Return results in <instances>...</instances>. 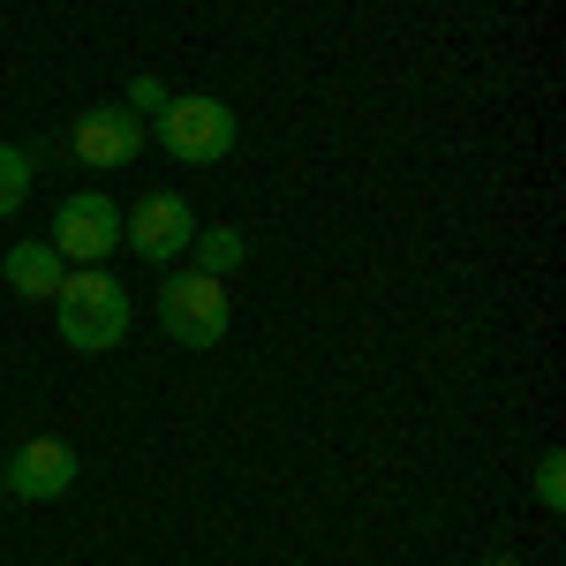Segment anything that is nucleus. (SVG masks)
Returning <instances> with one entry per match:
<instances>
[{
    "instance_id": "9d476101",
    "label": "nucleus",
    "mask_w": 566,
    "mask_h": 566,
    "mask_svg": "<svg viewBox=\"0 0 566 566\" xmlns=\"http://www.w3.org/2000/svg\"><path fill=\"white\" fill-rule=\"evenodd\" d=\"M23 197H31V151L23 144H0V219L23 212Z\"/></svg>"
},
{
    "instance_id": "0eeeda50",
    "label": "nucleus",
    "mask_w": 566,
    "mask_h": 566,
    "mask_svg": "<svg viewBox=\"0 0 566 566\" xmlns=\"http://www.w3.org/2000/svg\"><path fill=\"white\" fill-rule=\"evenodd\" d=\"M69 144H76L84 167H129L136 151L151 144V129H144V114H129V106H91L84 122L69 129Z\"/></svg>"
},
{
    "instance_id": "ddd939ff",
    "label": "nucleus",
    "mask_w": 566,
    "mask_h": 566,
    "mask_svg": "<svg viewBox=\"0 0 566 566\" xmlns=\"http://www.w3.org/2000/svg\"><path fill=\"white\" fill-rule=\"evenodd\" d=\"M483 566H522V559H514V552H491V559H483Z\"/></svg>"
},
{
    "instance_id": "7ed1b4c3",
    "label": "nucleus",
    "mask_w": 566,
    "mask_h": 566,
    "mask_svg": "<svg viewBox=\"0 0 566 566\" xmlns=\"http://www.w3.org/2000/svg\"><path fill=\"white\" fill-rule=\"evenodd\" d=\"M159 325H167V340H181V348H219L227 325H234L227 280H212V272H167L159 280Z\"/></svg>"
},
{
    "instance_id": "1a4fd4ad",
    "label": "nucleus",
    "mask_w": 566,
    "mask_h": 566,
    "mask_svg": "<svg viewBox=\"0 0 566 566\" xmlns=\"http://www.w3.org/2000/svg\"><path fill=\"white\" fill-rule=\"evenodd\" d=\"M189 250H197V272H212V280L242 272V258H250L242 227H197V234H189Z\"/></svg>"
},
{
    "instance_id": "20e7f679",
    "label": "nucleus",
    "mask_w": 566,
    "mask_h": 566,
    "mask_svg": "<svg viewBox=\"0 0 566 566\" xmlns=\"http://www.w3.org/2000/svg\"><path fill=\"white\" fill-rule=\"evenodd\" d=\"M45 242H53L69 264H106L114 250H122V205H114L106 189H76V197H61Z\"/></svg>"
},
{
    "instance_id": "f8f14e48",
    "label": "nucleus",
    "mask_w": 566,
    "mask_h": 566,
    "mask_svg": "<svg viewBox=\"0 0 566 566\" xmlns=\"http://www.w3.org/2000/svg\"><path fill=\"white\" fill-rule=\"evenodd\" d=\"M167 98H175V91L159 84V76H136V84H129V114H159Z\"/></svg>"
},
{
    "instance_id": "6e6552de",
    "label": "nucleus",
    "mask_w": 566,
    "mask_h": 566,
    "mask_svg": "<svg viewBox=\"0 0 566 566\" xmlns=\"http://www.w3.org/2000/svg\"><path fill=\"white\" fill-rule=\"evenodd\" d=\"M0 280H8L23 303H53L61 280H69V258H61L53 242H15V250L0 258Z\"/></svg>"
},
{
    "instance_id": "9b49d317",
    "label": "nucleus",
    "mask_w": 566,
    "mask_h": 566,
    "mask_svg": "<svg viewBox=\"0 0 566 566\" xmlns=\"http://www.w3.org/2000/svg\"><path fill=\"white\" fill-rule=\"evenodd\" d=\"M536 506H544V514H559V506H566V453H559V446L536 461Z\"/></svg>"
},
{
    "instance_id": "4468645a",
    "label": "nucleus",
    "mask_w": 566,
    "mask_h": 566,
    "mask_svg": "<svg viewBox=\"0 0 566 566\" xmlns=\"http://www.w3.org/2000/svg\"><path fill=\"white\" fill-rule=\"evenodd\" d=\"M0 469H8V453H0Z\"/></svg>"
},
{
    "instance_id": "f257e3e1",
    "label": "nucleus",
    "mask_w": 566,
    "mask_h": 566,
    "mask_svg": "<svg viewBox=\"0 0 566 566\" xmlns=\"http://www.w3.org/2000/svg\"><path fill=\"white\" fill-rule=\"evenodd\" d=\"M53 325H61V340L76 355H106L129 340V287L106 272V264H84V272H69L61 280V295H53Z\"/></svg>"
},
{
    "instance_id": "423d86ee",
    "label": "nucleus",
    "mask_w": 566,
    "mask_h": 566,
    "mask_svg": "<svg viewBox=\"0 0 566 566\" xmlns=\"http://www.w3.org/2000/svg\"><path fill=\"white\" fill-rule=\"evenodd\" d=\"M76 476H84V453H76L69 438H31L23 453H8L0 491H15V499L45 506V499H69V491H76Z\"/></svg>"
},
{
    "instance_id": "f03ea898",
    "label": "nucleus",
    "mask_w": 566,
    "mask_h": 566,
    "mask_svg": "<svg viewBox=\"0 0 566 566\" xmlns=\"http://www.w3.org/2000/svg\"><path fill=\"white\" fill-rule=\"evenodd\" d=\"M234 136H242V122L219 91H181L159 106V151H175L181 167H219L234 151Z\"/></svg>"
},
{
    "instance_id": "39448f33",
    "label": "nucleus",
    "mask_w": 566,
    "mask_h": 566,
    "mask_svg": "<svg viewBox=\"0 0 566 566\" xmlns=\"http://www.w3.org/2000/svg\"><path fill=\"white\" fill-rule=\"evenodd\" d=\"M189 234H197V212L181 189H151L136 212H122V250L144 264H175L189 250Z\"/></svg>"
}]
</instances>
